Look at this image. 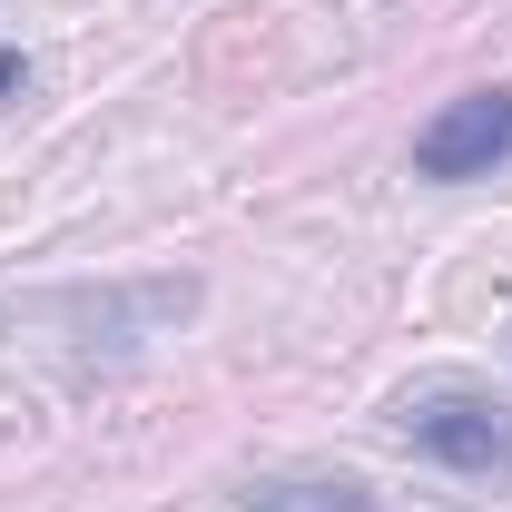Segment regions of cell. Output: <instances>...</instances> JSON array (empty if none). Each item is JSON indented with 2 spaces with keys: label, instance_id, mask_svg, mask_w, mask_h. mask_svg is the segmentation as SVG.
I'll list each match as a JSON object with an SVG mask.
<instances>
[{
  "label": "cell",
  "instance_id": "7a4b0ae2",
  "mask_svg": "<svg viewBox=\"0 0 512 512\" xmlns=\"http://www.w3.org/2000/svg\"><path fill=\"white\" fill-rule=\"evenodd\" d=\"M503 158H512V89H463L453 109L414 128V178H434V188L493 178Z\"/></svg>",
  "mask_w": 512,
  "mask_h": 512
},
{
  "label": "cell",
  "instance_id": "3957f363",
  "mask_svg": "<svg viewBox=\"0 0 512 512\" xmlns=\"http://www.w3.org/2000/svg\"><path fill=\"white\" fill-rule=\"evenodd\" d=\"M247 512H384L355 473H247Z\"/></svg>",
  "mask_w": 512,
  "mask_h": 512
},
{
  "label": "cell",
  "instance_id": "6da1fadb",
  "mask_svg": "<svg viewBox=\"0 0 512 512\" xmlns=\"http://www.w3.org/2000/svg\"><path fill=\"white\" fill-rule=\"evenodd\" d=\"M394 434L414 453H434V463H453V473H503L512 463V424L503 404L483 394V384H414V394H394Z\"/></svg>",
  "mask_w": 512,
  "mask_h": 512
},
{
  "label": "cell",
  "instance_id": "277c9868",
  "mask_svg": "<svg viewBox=\"0 0 512 512\" xmlns=\"http://www.w3.org/2000/svg\"><path fill=\"white\" fill-rule=\"evenodd\" d=\"M20 79H30V60H20V50H0V99H20Z\"/></svg>",
  "mask_w": 512,
  "mask_h": 512
}]
</instances>
